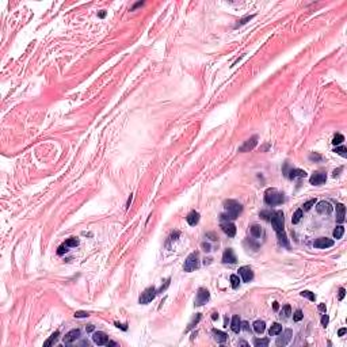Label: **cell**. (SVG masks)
Masks as SVG:
<instances>
[{"instance_id":"1","label":"cell","mask_w":347,"mask_h":347,"mask_svg":"<svg viewBox=\"0 0 347 347\" xmlns=\"http://www.w3.org/2000/svg\"><path fill=\"white\" fill-rule=\"evenodd\" d=\"M270 222L273 225L275 233L278 236V240L282 246L285 247H289V241H288V237H286V233H285V216H284V212L282 210H275L271 214V218H270Z\"/></svg>"},{"instance_id":"2","label":"cell","mask_w":347,"mask_h":347,"mask_svg":"<svg viewBox=\"0 0 347 347\" xmlns=\"http://www.w3.org/2000/svg\"><path fill=\"white\" fill-rule=\"evenodd\" d=\"M224 207H225L227 213L221 214V220H236L239 217V214L243 212V206L235 199H228L224 202Z\"/></svg>"},{"instance_id":"3","label":"cell","mask_w":347,"mask_h":347,"mask_svg":"<svg viewBox=\"0 0 347 347\" xmlns=\"http://www.w3.org/2000/svg\"><path fill=\"white\" fill-rule=\"evenodd\" d=\"M264 202H266V205H270V206L281 205V203L285 202V197L277 189H268L264 193Z\"/></svg>"},{"instance_id":"4","label":"cell","mask_w":347,"mask_h":347,"mask_svg":"<svg viewBox=\"0 0 347 347\" xmlns=\"http://www.w3.org/2000/svg\"><path fill=\"white\" fill-rule=\"evenodd\" d=\"M199 267V260H198V252H191L187 256V259L185 260V266H183V270L186 273H191V271L197 270Z\"/></svg>"},{"instance_id":"5","label":"cell","mask_w":347,"mask_h":347,"mask_svg":"<svg viewBox=\"0 0 347 347\" xmlns=\"http://www.w3.org/2000/svg\"><path fill=\"white\" fill-rule=\"evenodd\" d=\"M156 294H157V290H156L153 286L145 289V290L141 293L140 298H138V302H140V304H142V305L148 304V302H151V301L156 297Z\"/></svg>"},{"instance_id":"6","label":"cell","mask_w":347,"mask_h":347,"mask_svg":"<svg viewBox=\"0 0 347 347\" xmlns=\"http://www.w3.org/2000/svg\"><path fill=\"white\" fill-rule=\"evenodd\" d=\"M209 298H210L209 290H206V289H203V288H199L198 292H197L195 305H197V307H202L203 304H206V302L209 301Z\"/></svg>"},{"instance_id":"7","label":"cell","mask_w":347,"mask_h":347,"mask_svg":"<svg viewBox=\"0 0 347 347\" xmlns=\"http://www.w3.org/2000/svg\"><path fill=\"white\" fill-rule=\"evenodd\" d=\"M256 145H258V136H252V137L248 138L247 141H244V144L239 148V152H241V153L251 152V151H254Z\"/></svg>"},{"instance_id":"8","label":"cell","mask_w":347,"mask_h":347,"mask_svg":"<svg viewBox=\"0 0 347 347\" xmlns=\"http://www.w3.org/2000/svg\"><path fill=\"white\" fill-rule=\"evenodd\" d=\"M316 210H317L319 214H323V216H328V214L332 213L334 207L328 202V201H320V202L316 203Z\"/></svg>"},{"instance_id":"9","label":"cell","mask_w":347,"mask_h":347,"mask_svg":"<svg viewBox=\"0 0 347 347\" xmlns=\"http://www.w3.org/2000/svg\"><path fill=\"white\" fill-rule=\"evenodd\" d=\"M335 244V241L332 239H328V237H319V239L315 240L313 246L315 248H319V250H327V248L332 247Z\"/></svg>"},{"instance_id":"10","label":"cell","mask_w":347,"mask_h":347,"mask_svg":"<svg viewBox=\"0 0 347 347\" xmlns=\"http://www.w3.org/2000/svg\"><path fill=\"white\" fill-rule=\"evenodd\" d=\"M325 180H327V175H325L324 172H320V171H316L311 175V178H309V182H311V185H315V186H320L323 185V183H325Z\"/></svg>"},{"instance_id":"11","label":"cell","mask_w":347,"mask_h":347,"mask_svg":"<svg viewBox=\"0 0 347 347\" xmlns=\"http://www.w3.org/2000/svg\"><path fill=\"white\" fill-rule=\"evenodd\" d=\"M239 275L241 277L243 282H251L254 280V271L250 266H243L239 268Z\"/></svg>"},{"instance_id":"12","label":"cell","mask_w":347,"mask_h":347,"mask_svg":"<svg viewBox=\"0 0 347 347\" xmlns=\"http://www.w3.org/2000/svg\"><path fill=\"white\" fill-rule=\"evenodd\" d=\"M292 338H293V331L292 329H285L284 334H282V336H280V338L277 339V342H275V345L277 346H286L289 342L292 341Z\"/></svg>"},{"instance_id":"13","label":"cell","mask_w":347,"mask_h":347,"mask_svg":"<svg viewBox=\"0 0 347 347\" xmlns=\"http://www.w3.org/2000/svg\"><path fill=\"white\" fill-rule=\"evenodd\" d=\"M80 338V329H71L69 332H67L65 336H64V343L65 345H71V343L76 342L77 339Z\"/></svg>"},{"instance_id":"14","label":"cell","mask_w":347,"mask_h":347,"mask_svg":"<svg viewBox=\"0 0 347 347\" xmlns=\"http://www.w3.org/2000/svg\"><path fill=\"white\" fill-rule=\"evenodd\" d=\"M222 262L224 263H229V264H235L237 262V258L235 255L232 248H227L222 254Z\"/></svg>"},{"instance_id":"15","label":"cell","mask_w":347,"mask_h":347,"mask_svg":"<svg viewBox=\"0 0 347 347\" xmlns=\"http://www.w3.org/2000/svg\"><path fill=\"white\" fill-rule=\"evenodd\" d=\"M92 341H94V343H96L98 346H103V345H106V343L108 342V336L104 334V332L98 331V332H94Z\"/></svg>"},{"instance_id":"16","label":"cell","mask_w":347,"mask_h":347,"mask_svg":"<svg viewBox=\"0 0 347 347\" xmlns=\"http://www.w3.org/2000/svg\"><path fill=\"white\" fill-rule=\"evenodd\" d=\"M221 229H222L224 233L228 235L229 237H233L235 235H236V225H235L233 222H229V221L221 224Z\"/></svg>"},{"instance_id":"17","label":"cell","mask_w":347,"mask_h":347,"mask_svg":"<svg viewBox=\"0 0 347 347\" xmlns=\"http://www.w3.org/2000/svg\"><path fill=\"white\" fill-rule=\"evenodd\" d=\"M345 217H346V207L343 203H339L338 206H336V222L342 224L345 222Z\"/></svg>"},{"instance_id":"18","label":"cell","mask_w":347,"mask_h":347,"mask_svg":"<svg viewBox=\"0 0 347 347\" xmlns=\"http://www.w3.org/2000/svg\"><path fill=\"white\" fill-rule=\"evenodd\" d=\"M186 221H187V224H189V225L195 227L197 224L199 222V213L195 212V210L190 212L189 214H187V217H186Z\"/></svg>"},{"instance_id":"19","label":"cell","mask_w":347,"mask_h":347,"mask_svg":"<svg viewBox=\"0 0 347 347\" xmlns=\"http://www.w3.org/2000/svg\"><path fill=\"white\" fill-rule=\"evenodd\" d=\"M288 176L290 179H296V178H305L307 176V172L304 169H300V168H292L290 172L288 174Z\"/></svg>"},{"instance_id":"20","label":"cell","mask_w":347,"mask_h":347,"mask_svg":"<svg viewBox=\"0 0 347 347\" xmlns=\"http://www.w3.org/2000/svg\"><path fill=\"white\" fill-rule=\"evenodd\" d=\"M213 336H214V341L218 342V343H225L227 339H228V335L225 332L220 331V329H213Z\"/></svg>"},{"instance_id":"21","label":"cell","mask_w":347,"mask_h":347,"mask_svg":"<svg viewBox=\"0 0 347 347\" xmlns=\"http://www.w3.org/2000/svg\"><path fill=\"white\" fill-rule=\"evenodd\" d=\"M231 328H232L233 332H236V334H239L240 329H241V320L240 317L237 315H235L232 317V321H231Z\"/></svg>"},{"instance_id":"22","label":"cell","mask_w":347,"mask_h":347,"mask_svg":"<svg viewBox=\"0 0 347 347\" xmlns=\"http://www.w3.org/2000/svg\"><path fill=\"white\" fill-rule=\"evenodd\" d=\"M254 331L256 332V334H263L264 329H266V324H264L263 320H256L254 323Z\"/></svg>"},{"instance_id":"23","label":"cell","mask_w":347,"mask_h":347,"mask_svg":"<svg viewBox=\"0 0 347 347\" xmlns=\"http://www.w3.org/2000/svg\"><path fill=\"white\" fill-rule=\"evenodd\" d=\"M250 232H251V235H252L254 237H260L262 235H263V229H262L260 225L254 224V225H251V228H250Z\"/></svg>"},{"instance_id":"24","label":"cell","mask_w":347,"mask_h":347,"mask_svg":"<svg viewBox=\"0 0 347 347\" xmlns=\"http://www.w3.org/2000/svg\"><path fill=\"white\" fill-rule=\"evenodd\" d=\"M281 332H282V325L280 324V323H274V324L270 327L268 334H270V336H275V335H280Z\"/></svg>"},{"instance_id":"25","label":"cell","mask_w":347,"mask_h":347,"mask_svg":"<svg viewBox=\"0 0 347 347\" xmlns=\"http://www.w3.org/2000/svg\"><path fill=\"white\" fill-rule=\"evenodd\" d=\"M59 336H60V332L59 331H54L53 334L50 335V338L47 339L45 343H43V346H52V345H54V343L59 341Z\"/></svg>"},{"instance_id":"26","label":"cell","mask_w":347,"mask_h":347,"mask_svg":"<svg viewBox=\"0 0 347 347\" xmlns=\"http://www.w3.org/2000/svg\"><path fill=\"white\" fill-rule=\"evenodd\" d=\"M199 320H201V313H195V316H194V317L191 319V321H190V323H189V325H187L186 331H190V329H193L197 324H198V321H199Z\"/></svg>"},{"instance_id":"27","label":"cell","mask_w":347,"mask_h":347,"mask_svg":"<svg viewBox=\"0 0 347 347\" xmlns=\"http://www.w3.org/2000/svg\"><path fill=\"white\" fill-rule=\"evenodd\" d=\"M290 315H292L290 305H285V307L281 309V312H280V317H282V319H288Z\"/></svg>"},{"instance_id":"28","label":"cell","mask_w":347,"mask_h":347,"mask_svg":"<svg viewBox=\"0 0 347 347\" xmlns=\"http://www.w3.org/2000/svg\"><path fill=\"white\" fill-rule=\"evenodd\" d=\"M343 233H345V227L343 225H338L334 229V237L335 239H342Z\"/></svg>"},{"instance_id":"29","label":"cell","mask_w":347,"mask_h":347,"mask_svg":"<svg viewBox=\"0 0 347 347\" xmlns=\"http://www.w3.org/2000/svg\"><path fill=\"white\" fill-rule=\"evenodd\" d=\"M301 218H302V210L301 209H297L294 212V214H293V217H292V222L293 224H298L301 221Z\"/></svg>"},{"instance_id":"30","label":"cell","mask_w":347,"mask_h":347,"mask_svg":"<svg viewBox=\"0 0 347 347\" xmlns=\"http://www.w3.org/2000/svg\"><path fill=\"white\" fill-rule=\"evenodd\" d=\"M229 280H231V285H232L233 289H237V288H239V285H240V278H239V275L232 274Z\"/></svg>"},{"instance_id":"31","label":"cell","mask_w":347,"mask_h":347,"mask_svg":"<svg viewBox=\"0 0 347 347\" xmlns=\"http://www.w3.org/2000/svg\"><path fill=\"white\" fill-rule=\"evenodd\" d=\"M268 343H270V342H268L267 338H264V339H255V341H254V345L256 347H267Z\"/></svg>"},{"instance_id":"32","label":"cell","mask_w":347,"mask_h":347,"mask_svg":"<svg viewBox=\"0 0 347 347\" xmlns=\"http://www.w3.org/2000/svg\"><path fill=\"white\" fill-rule=\"evenodd\" d=\"M334 152H336L338 155L343 156V157H347V149H346L345 145H338V147L334 149Z\"/></svg>"},{"instance_id":"33","label":"cell","mask_w":347,"mask_h":347,"mask_svg":"<svg viewBox=\"0 0 347 347\" xmlns=\"http://www.w3.org/2000/svg\"><path fill=\"white\" fill-rule=\"evenodd\" d=\"M343 141H345V136H343V134H341V133L335 134V137L332 138V144H334V145H336V147H338V145H341Z\"/></svg>"},{"instance_id":"34","label":"cell","mask_w":347,"mask_h":347,"mask_svg":"<svg viewBox=\"0 0 347 347\" xmlns=\"http://www.w3.org/2000/svg\"><path fill=\"white\" fill-rule=\"evenodd\" d=\"M64 244H67L69 248L71 247H77V246H79V240H77L76 237H69V239L65 240V243H64Z\"/></svg>"},{"instance_id":"35","label":"cell","mask_w":347,"mask_h":347,"mask_svg":"<svg viewBox=\"0 0 347 347\" xmlns=\"http://www.w3.org/2000/svg\"><path fill=\"white\" fill-rule=\"evenodd\" d=\"M315 205H316V199H309V201H307V202L304 203V205H302V209H301V210H304V212H308V210H311V207L315 206Z\"/></svg>"},{"instance_id":"36","label":"cell","mask_w":347,"mask_h":347,"mask_svg":"<svg viewBox=\"0 0 347 347\" xmlns=\"http://www.w3.org/2000/svg\"><path fill=\"white\" fill-rule=\"evenodd\" d=\"M301 296H302V297H307L308 300H311V301H315V300H316L315 293H312V292H309V290H302V292H301Z\"/></svg>"},{"instance_id":"37","label":"cell","mask_w":347,"mask_h":347,"mask_svg":"<svg viewBox=\"0 0 347 347\" xmlns=\"http://www.w3.org/2000/svg\"><path fill=\"white\" fill-rule=\"evenodd\" d=\"M304 319V315H302V311L301 309H297V311L293 313V320L294 321H301Z\"/></svg>"},{"instance_id":"38","label":"cell","mask_w":347,"mask_h":347,"mask_svg":"<svg viewBox=\"0 0 347 347\" xmlns=\"http://www.w3.org/2000/svg\"><path fill=\"white\" fill-rule=\"evenodd\" d=\"M271 214H273V212H271V210H263V212H260L259 216H260L263 220L270 221V218H271Z\"/></svg>"},{"instance_id":"39","label":"cell","mask_w":347,"mask_h":347,"mask_svg":"<svg viewBox=\"0 0 347 347\" xmlns=\"http://www.w3.org/2000/svg\"><path fill=\"white\" fill-rule=\"evenodd\" d=\"M252 18H254V15H250V16H246V18H243V19H240V20H239V22H237V25H236V26H235V29H237V27H239V26H243V25H246V23L248 22V20H251V19H252Z\"/></svg>"},{"instance_id":"40","label":"cell","mask_w":347,"mask_h":347,"mask_svg":"<svg viewBox=\"0 0 347 347\" xmlns=\"http://www.w3.org/2000/svg\"><path fill=\"white\" fill-rule=\"evenodd\" d=\"M68 250H69V247H68L67 244H61V246L59 247V250H57V254H59V255H63V254L68 252Z\"/></svg>"},{"instance_id":"41","label":"cell","mask_w":347,"mask_h":347,"mask_svg":"<svg viewBox=\"0 0 347 347\" xmlns=\"http://www.w3.org/2000/svg\"><path fill=\"white\" fill-rule=\"evenodd\" d=\"M88 315L87 312H83V311H77V312H75V317H77V319H81V317H88Z\"/></svg>"},{"instance_id":"42","label":"cell","mask_w":347,"mask_h":347,"mask_svg":"<svg viewBox=\"0 0 347 347\" xmlns=\"http://www.w3.org/2000/svg\"><path fill=\"white\" fill-rule=\"evenodd\" d=\"M328 321H329V317L324 313V315H323V317H321V325H323V327H327V325H328Z\"/></svg>"},{"instance_id":"43","label":"cell","mask_w":347,"mask_h":347,"mask_svg":"<svg viewBox=\"0 0 347 347\" xmlns=\"http://www.w3.org/2000/svg\"><path fill=\"white\" fill-rule=\"evenodd\" d=\"M345 296H346V289H345V288H341V289H339L338 298H339V300H343V298H345Z\"/></svg>"},{"instance_id":"44","label":"cell","mask_w":347,"mask_h":347,"mask_svg":"<svg viewBox=\"0 0 347 347\" xmlns=\"http://www.w3.org/2000/svg\"><path fill=\"white\" fill-rule=\"evenodd\" d=\"M309 159H311L312 161H315V160L319 161V160H321V156L320 155H316V153H312L311 156H309Z\"/></svg>"},{"instance_id":"45","label":"cell","mask_w":347,"mask_h":347,"mask_svg":"<svg viewBox=\"0 0 347 347\" xmlns=\"http://www.w3.org/2000/svg\"><path fill=\"white\" fill-rule=\"evenodd\" d=\"M202 248H203V251H206V252L212 251V250H210V244L209 243H202Z\"/></svg>"},{"instance_id":"46","label":"cell","mask_w":347,"mask_h":347,"mask_svg":"<svg viewBox=\"0 0 347 347\" xmlns=\"http://www.w3.org/2000/svg\"><path fill=\"white\" fill-rule=\"evenodd\" d=\"M178 236H179V232H178V231H176V232H174V233L171 235V237H169V240H171V241H172V240H176V237H178Z\"/></svg>"},{"instance_id":"47","label":"cell","mask_w":347,"mask_h":347,"mask_svg":"<svg viewBox=\"0 0 347 347\" xmlns=\"http://www.w3.org/2000/svg\"><path fill=\"white\" fill-rule=\"evenodd\" d=\"M115 325H117L118 328H122V329H124V331H126V329H128L126 324H120V323H115Z\"/></svg>"},{"instance_id":"48","label":"cell","mask_w":347,"mask_h":347,"mask_svg":"<svg viewBox=\"0 0 347 347\" xmlns=\"http://www.w3.org/2000/svg\"><path fill=\"white\" fill-rule=\"evenodd\" d=\"M241 328H244L246 331H248V329H250V327H248V323L247 321H241Z\"/></svg>"},{"instance_id":"49","label":"cell","mask_w":347,"mask_h":347,"mask_svg":"<svg viewBox=\"0 0 347 347\" xmlns=\"http://www.w3.org/2000/svg\"><path fill=\"white\" fill-rule=\"evenodd\" d=\"M94 328H95V327H94L92 324H88L87 327H86V331H87V332H92V331H94Z\"/></svg>"},{"instance_id":"50","label":"cell","mask_w":347,"mask_h":347,"mask_svg":"<svg viewBox=\"0 0 347 347\" xmlns=\"http://www.w3.org/2000/svg\"><path fill=\"white\" fill-rule=\"evenodd\" d=\"M206 236H207V237H212V240H214V241H216L217 239H218V237H217L214 233H206Z\"/></svg>"},{"instance_id":"51","label":"cell","mask_w":347,"mask_h":347,"mask_svg":"<svg viewBox=\"0 0 347 347\" xmlns=\"http://www.w3.org/2000/svg\"><path fill=\"white\" fill-rule=\"evenodd\" d=\"M346 331H347L346 328H341V329H339V331H338V335H339V336H343V335L346 334Z\"/></svg>"},{"instance_id":"52","label":"cell","mask_w":347,"mask_h":347,"mask_svg":"<svg viewBox=\"0 0 347 347\" xmlns=\"http://www.w3.org/2000/svg\"><path fill=\"white\" fill-rule=\"evenodd\" d=\"M142 4H144V2H138V3H136V4H134L133 7H132V11H133V10H136V8H137V7L142 6Z\"/></svg>"},{"instance_id":"53","label":"cell","mask_w":347,"mask_h":347,"mask_svg":"<svg viewBox=\"0 0 347 347\" xmlns=\"http://www.w3.org/2000/svg\"><path fill=\"white\" fill-rule=\"evenodd\" d=\"M319 311L324 312V313H325V304H320V305H319Z\"/></svg>"},{"instance_id":"54","label":"cell","mask_w":347,"mask_h":347,"mask_svg":"<svg viewBox=\"0 0 347 347\" xmlns=\"http://www.w3.org/2000/svg\"><path fill=\"white\" fill-rule=\"evenodd\" d=\"M132 199H133V195H132V194H130V197H129V199H128V203H126V207H129V206H130V202H132Z\"/></svg>"},{"instance_id":"55","label":"cell","mask_w":347,"mask_h":347,"mask_svg":"<svg viewBox=\"0 0 347 347\" xmlns=\"http://www.w3.org/2000/svg\"><path fill=\"white\" fill-rule=\"evenodd\" d=\"M98 15H99V18H104V16H106V11H102V12L98 14Z\"/></svg>"},{"instance_id":"56","label":"cell","mask_w":347,"mask_h":347,"mask_svg":"<svg viewBox=\"0 0 347 347\" xmlns=\"http://www.w3.org/2000/svg\"><path fill=\"white\" fill-rule=\"evenodd\" d=\"M212 319H213V320H217V319H218V313H216V312H214V313L212 315Z\"/></svg>"},{"instance_id":"57","label":"cell","mask_w":347,"mask_h":347,"mask_svg":"<svg viewBox=\"0 0 347 347\" xmlns=\"http://www.w3.org/2000/svg\"><path fill=\"white\" fill-rule=\"evenodd\" d=\"M239 345H240V346H248V343H247V342H244V341H240V342H239Z\"/></svg>"},{"instance_id":"58","label":"cell","mask_w":347,"mask_h":347,"mask_svg":"<svg viewBox=\"0 0 347 347\" xmlns=\"http://www.w3.org/2000/svg\"><path fill=\"white\" fill-rule=\"evenodd\" d=\"M273 308H274V311H278V302H274V304H273Z\"/></svg>"}]
</instances>
